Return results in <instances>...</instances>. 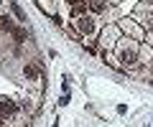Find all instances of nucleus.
I'll list each match as a JSON object with an SVG mask.
<instances>
[{"mask_svg": "<svg viewBox=\"0 0 153 127\" xmlns=\"http://www.w3.org/2000/svg\"><path fill=\"white\" fill-rule=\"evenodd\" d=\"M140 43L143 41L128 38V36H123V38L117 41L115 56H117V61H120L123 71H135V69H140Z\"/></svg>", "mask_w": 153, "mask_h": 127, "instance_id": "1", "label": "nucleus"}, {"mask_svg": "<svg viewBox=\"0 0 153 127\" xmlns=\"http://www.w3.org/2000/svg\"><path fill=\"white\" fill-rule=\"evenodd\" d=\"M71 23H74V31L82 38H94L100 31V23H97V15H92V13H76L74 18H71Z\"/></svg>", "mask_w": 153, "mask_h": 127, "instance_id": "2", "label": "nucleus"}, {"mask_svg": "<svg viewBox=\"0 0 153 127\" xmlns=\"http://www.w3.org/2000/svg\"><path fill=\"white\" fill-rule=\"evenodd\" d=\"M21 76L26 79V87L41 89V79H44V69L38 64V59H26L21 64Z\"/></svg>", "mask_w": 153, "mask_h": 127, "instance_id": "3", "label": "nucleus"}, {"mask_svg": "<svg viewBox=\"0 0 153 127\" xmlns=\"http://www.w3.org/2000/svg\"><path fill=\"white\" fill-rule=\"evenodd\" d=\"M123 38V31L117 28V23H107V26L100 31V51H115V46H117V41Z\"/></svg>", "mask_w": 153, "mask_h": 127, "instance_id": "4", "label": "nucleus"}, {"mask_svg": "<svg viewBox=\"0 0 153 127\" xmlns=\"http://www.w3.org/2000/svg\"><path fill=\"white\" fill-rule=\"evenodd\" d=\"M115 23H117V28L123 31V36L135 38V41H146V33H148V31H146V28H143L133 15H125V18H120V21H115Z\"/></svg>", "mask_w": 153, "mask_h": 127, "instance_id": "5", "label": "nucleus"}, {"mask_svg": "<svg viewBox=\"0 0 153 127\" xmlns=\"http://www.w3.org/2000/svg\"><path fill=\"white\" fill-rule=\"evenodd\" d=\"M130 15L135 18V21L140 23L146 31H153V3H146V0H140V3L133 8Z\"/></svg>", "mask_w": 153, "mask_h": 127, "instance_id": "6", "label": "nucleus"}, {"mask_svg": "<svg viewBox=\"0 0 153 127\" xmlns=\"http://www.w3.org/2000/svg\"><path fill=\"white\" fill-rule=\"evenodd\" d=\"M21 104H18L13 97H0V115L3 117H18Z\"/></svg>", "mask_w": 153, "mask_h": 127, "instance_id": "7", "label": "nucleus"}, {"mask_svg": "<svg viewBox=\"0 0 153 127\" xmlns=\"http://www.w3.org/2000/svg\"><path fill=\"white\" fill-rule=\"evenodd\" d=\"M110 8H112V5H110L107 0H87V10L92 13V15H97V18L100 15H107Z\"/></svg>", "mask_w": 153, "mask_h": 127, "instance_id": "8", "label": "nucleus"}, {"mask_svg": "<svg viewBox=\"0 0 153 127\" xmlns=\"http://www.w3.org/2000/svg\"><path fill=\"white\" fill-rule=\"evenodd\" d=\"M140 66H153V48L146 41L140 43Z\"/></svg>", "mask_w": 153, "mask_h": 127, "instance_id": "9", "label": "nucleus"}, {"mask_svg": "<svg viewBox=\"0 0 153 127\" xmlns=\"http://www.w3.org/2000/svg\"><path fill=\"white\" fill-rule=\"evenodd\" d=\"M16 23H13V18L10 15H0V33H10L13 36V31H16Z\"/></svg>", "mask_w": 153, "mask_h": 127, "instance_id": "10", "label": "nucleus"}, {"mask_svg": "<svg viewBox=\"0 0 153 127\" xmlns=\"http://www.w3.org/2000/svg\"><path fill=\"white\" fill-rule=\"evenodd\" d=\"M10 10H13V15H16V21H18V23H23V21H26V13H23V8L18 5L16 0H10Z\"/></svg>", "mask_w": 153, "mask_h": 127, "instance_id": "11", "label": "nucleus"}, {"mask_svg": "<svg viewBox=\"0 0 153 127\" xmlns=\"http://www.w3.org/2000/svg\"><path fill=\"white\" fill-rule=\"evenodd\" d=\"M66 104H69V94H61L59 97V107H66Z\"/></svg>", "mask_w": 153, "mask_h": 127, "instance_id": "12", "label": "nucleus"}, {"mask_svg": "<svg viewBox=\"0 0 153 127\" xmlns=\"http://www.w3.org/2000/svg\"><path fill=\"white\" fill-rule=\"evenodd\" d=\"M146 43L153 48V31H148V33H146Z\"/></svg>", "mask_w": 153, "mask_h": 127, "instance_id": "13", "label": "nucleus"}, {"mask_svg": "<svg viewBox=\"0 0 153 127\" xmlns=\"http://www.w3.org/2000/svg\"><path fill=\"white\" fill-rule=\"evenodd\" d=\"M107 3H110V5H120L123 0H107Z\"/></svg>", "mask_w": 153, "mask_h": 127, "instance_id": "14", "label": "nucleus"}, {"mask_svg": "<svg viewBox=\"0 0 153 127\" xmlns=\"http://www.w3.org/2000/svg\"><path fill=\"white\" fill-rule=\"evenodd\" d=\"M0 5H3V0H0Z\"/></svg>", "mask_w": 153, "mask_h": 127, "instance_id": "15", "label": "nucleus"}]
</instances>
